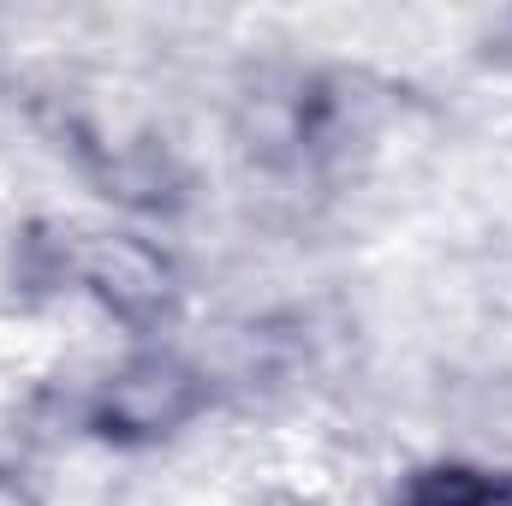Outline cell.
Here are the masks:
<instances>
[{"mask_svg":"<svg viewBox=\"0 0 512 506\" xmlns=\"http://www.w3.org/2000/svg\"><path fill=\"white\" fill-rule=\"evenodd\" d=\"M405 506H512V483L495 471H471V465H441L411 477Z\"/></svg>","mask_w":512,"mask_h":506,"instance_id":"cell-1","label":"cell"}]
</instances>
